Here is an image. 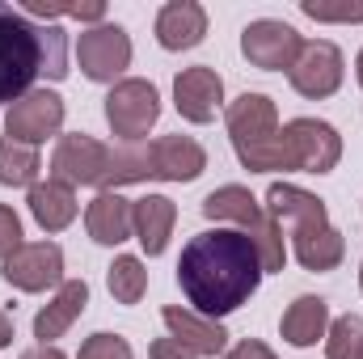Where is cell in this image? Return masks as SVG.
<instances>
[{"instance_id": "cell-17", "label": "cell", "mask_w": 363, "mask_h": 359, "mask_svg": "<svg viewBox=\"0 0 363 359\" xmlns=\"http://www.w3.org/2000/svg\"><path fill=\"white\" fill-rule=\"evenodd\" d=\"M152 30L165 51H190L207 38V9L199 0H169V4H161Z\"/></svg>"}, {"instance_id": "cell-6", "label": "cell", "mask_w": 363, "mask_h": 359, "mask_svg": "<svg viewBox=\"0 0 363 359\" xmlns=\"http://www.w3.org/2000/svg\"><path fill=\"white\" fill-rule=\"evenodd\" d=\"M77 64L93 85H118L131 68V34L118 21H101L81 30L77 38Z\"/></svg>"}, {"instance_id": "cell-22", "label": "cell", "mask_w": 363, "mask_h": 359, "mask_svg": "<svg viewBox=\"0 0 363 359\" xmlns=\"http://www.w3.org/2000/svg\"><path fill=\"white\" fill-rule=\"evenodd\" d=\"M77 211H81V203H77V190L68 182L47 178L30 186V216L38 220L43 233H64L77 220Z\"/></svg>"}, {"instance_id": "cell-3", "label": "cell", "mask_w": 363, "mask_h": 359, "mask_svg": "<svg viewBox=\"0 0 363 359\" xmlns=\"http://www.w3.org/2000/svg\"><path fill=\"white\" fill-rule=\"evenodd\" d=\"M224 127H228L237 161L250 174H279V170L287 174L279 106L267 93H241L237 101H228L224 106Z\"/></svg>"}, {"instance_id": "cell-11", "label": "cell", "mask_w": 363, "mask_h": 359, "mask_svg": "<svg viewBox=\"0 0 363 359\" xmlns=\"http://www.w3.org/2000/svg\"><path fill=\"white\" fill-rule=\"evenodd\" d=\"M0 275L9 287L17 292H47V287H60L64 283V250L55 241H26L21 250H13Z\"/></svg>"}, {"instance_id": "cell-2", "label": "cell", "mask_w": 363, "mask_h": 359, "mask_svg": "<svg viewBox=\"0 0 363 359\" xmlns=\"http://www.w3.org/2000/svg\"><path fill=\"white\" fill-rule=\"evenodd\" d=\"M68 77V38L55 21H34L21 9L0 4V106L34 89V81Z\"/></svg>"}, {"instance_id": "cell-8", "label": "cell", "mask_w": 363, "mask_h": 359, "mask_svg": "<svg viewBox=\"0 0 363 359\" xmlns=\"http://www.w3.org/2000/svg\"><path fill=\"white\" fill-rule=\"evenodd\" d=\"M342 77H347V60H342V51L330 38H308L300 47L291 72H287L291 89L300 93V97H308V101L334 97V93L342 89Z\"/></svg>"}, {"instance_id": "cell-34", "label": "cell", "mask_w": 363, "mask_h": 359, "mask_svg": "<svg viewBox=\"0 0 363 359\" xmlns=\"http://www.w3.org/2000/svg\"><path fill=\"white\" fill-rule=\"evenodd\" d=\"M17 359H68V355H64L55 343H34V347H26Z\"/></svg>"}, {"instance_id": "cell-35", "label": "cell", "mask_w": 363, "mask_h": 359, "mask_svg": "<svg viewBox=\"0 0 363 359\" xmlns=\"http://www.w3.org/2000/svg\"><path fill=\"white\" fill-rule=\"evenodd\" d=\"M4 347H13V317L0 309V351H4Z\"/></svg>"}, {"instance_id": "cell-1", "label": "cell", "mask_w": 363, "mask_h": 359, "mask_svg": "<svg viewBox=\"0 0 363 359\" xmlns=\"http://www.w3.org/2000/svg\"><path fill=\"white\" fill-rule=\"evenodd\" d=\"M262 263L241 228H207L186 241L178 258V283L194 313L220 321L237 313L262 283Z\"/></svg>"}, {"instance_id": "cell-27", "label": "cell", "mask_w": 363, "mask_h": 359, "mask_svg": "<svg viewBox=\"0 0 363 359\" xmlns=\"http://www.w3.org/2000/svg\"><path fill=\"white\" fill-rule=\"evenodd\" d=\"M325 359H363V317L359 313H342V317L330 321Z\"/></svg>"}, {"instance_id": "cell-18", "label": "cell", "mask_w": 363, "mask_h": 359, "mask_svg": "<svg viewBox=\"0 0 363 359\" xmlns=\"http://www.w3.org/2000/svg\"><path fill=\"white\" fill-rule=\"evenodd\" d=\"M203 216L216 220V224H233V228H241V233L250 237V233L267 220V207L254 199L250 186L228 182V186H216V190L203 199Z\"/></svg>"}, {"instance_id": "cell-13", "label": "cell", "mask_w": 363, "mask_h": 359, "mask_svg": "<svg viewBox=\"0 0 363 359\" xmlns=\"http://www.w3.org/2000/svg\"><path fill=\"white\" fill-rule=\"evenodd\" d=\"M174 106L186 123H211L220 110H224V77L211 68V64H194V68H182L174 77Z\"/></svg>"}, {"instance_id": "cell-36", "label": "cell", "mask_w": 363, "mask_h": 359, "mask_svg": "<svg viewBox=\"0 0 363 359\" xmlns=\"http://www.w3.org/2000/svg\"><path fill=\"white\" fill-rule=\"evenodd\" d=\"M355 77H359V85H363V51L355 55Z\"/></svg>"}, {"instance_id": "cell-15", "label": "cell", "mask_w": 363, "mask_h": 359, "mask_svg": "<svg viewBox=\"0 0 363 359\" xmlns=\"http://www.w3.org/2000/svg\"><path fill=\"white\" fill-rule=\"evenodd\" d=\"M148 157H152V178L161 182H194L207 170V148L194 136H161L148 140Z\"/></svg>"}, {"instance_id": "cell-37", "label": "cell", "mask_w": 363, "mask_h": 359, "mask_svg": "<svg viewBox=\"0 0 363 359\" xmlns=\"http://www.w3.org/2000/svg\"><path fill=\"white\" fill-rule=\"evenodd\" d=\"M359 292H363V263H359Z\"/></svg>"}, {"instance_id": "cell-7", "label": "cell", "mask_w": 363, "mask_h": 359, "mask_svg": "<svg viewBox=\"0 0 363 359\" xmlns=\"http://www.w3.org/2000/svg\"><path fill=\"white\" fill-rule=\"evenodd\" d=\"M64 131V97L55 89H30L4 110V136L13 144L38 148Z\"/></svg>"}, {"instance_id": "cell-25", "label": "cell", "mask_w": 363, "mask_h": 359, "mask_svg": "<svg viewBox=\"0 0 363 359\" xmlns=\"http://www.w3.org/2000/svg\"><path fill=\"white\" fill-rule=\"evenodd\" d=\"M106 287L118 304H140L144 292H148V267L135 254H118L106 270Z\"/></svg>"}, {"instance_id": "cell-10", "label": "cell", "mask_w": 363, "mask_h": 359, "mask_svg": "<svg viewBox=\"0 0 363 359\" xmlns=\"http://www.w3.org/2000/svg\"><path fill=\"white\" fill-rule=\"evenodd\" d=\"M106 170H110V148L101 140H93L85 131H72V136H60L55 140V153H51V178L68 182L72 190L77 186H106Z\"/></svg>"}, {"instance_id": "cell-16", "label": "cell", "mask_w": 363, "mask_h": 359, "mask_svg": "<svg viewBox=\"0 0 363 359\" xmlns=\"http://www.w3.org/2000/svg\"><path fill=\"white\" fill-rule=\"evenodd\" d=\"M161 321H165L169 338H178L190 355H211L216 359V355L228 351V330H224L220 321L194 313V309H178V304H169V309L161 313Z\"/></svg>"}, {"instance_id": "cell-9", "label": "cell", "mask_w": 363, "mask_h": 359, "mask_svg": "<svg viewBox=\"0 0 363 359\" xmlns=\"http://www.w3.org/2000/svg\"><path fill=\"white\" fill-rule=\"evenodd\" d=\"M300 47H304L300 30L279 17H258L241 30V55L262 72H291Z\"/></svg>"}, {"instance_id": "cell-4", "label": "cell", "mask_w": 363, "mask_h": 359, "mask_svg": "<svg viewBox=\"0 0 363 359\" xmlns=\"http://www.w3.org/2000/svg\"><path fill=\"white\" fill-rule=\"evenodd\" d=\"M161 118V93L144 77H123L118 85L106 93V123L123 144H140L148 140V131Z\"/></svg>"}, {"instance_id": "cell-33", "label": "cell", "mask_w": 363, "mask_h": 359, "mask_svg": "<svg viewBox=\"0 0 363 359\" xmlns=\"http://www.w3.org/2000/svg\"><path fill=\"white\" fill-rule=\"evenodd\" d=\"M148 355L152 359H199V355H190L178 338H157V343L148 347Z\"/></svg>"}, {"instance_id": "cell-30", "label": "cell", "mask_w": 363, "mask_h": 359, "mask_svg": "<svg viewBox=\"0 0 363 359\" xmlns=\"http://www.w3.org/2000/svg\"><path fill=\"white\" fill-rule=\"evenodd\" d=\"M300 13L313 21H338V26H363V4H321V0H300Z\"/></svg>"}, {"instance_id": "cell-23", "label": "cell", "mask_w": 363, "mask_h": 359, "mask_svg": "<svg viewBox=\"0 0 363 359\" xmlns=\"http://www.w3.org/2000/svg\"><path fill=\"white\" fill-rule=\"evenodd\" d=\"M291 254L296 263L313 275H325V270H338L347 258V237L330 224L321 233H308V237H291Z\"/></svg>"}, {"instance_id": "cell-19", "label": "cell", "mask_w": 363, "mask_h": 359, "mask_svg": "<svg viewBox=\"0 0 363 359\" xmlns=\"http://www.w3.org/2000/svg\"><path fill=\"white\" fill-rule=\"evenodd\" d=\"M85 309H89V283H85V279H64V283L55 287L51 304L38 309V317H34V338H38V343H55L60 334L72 330V321H77Z\"/></svg>"}, {"instance_id": "cell-29", "label": "cell", "mask_w": 363, "mask_h": 359, "mask_svg": "<svg viewBox=\"0 0 363 359\" xmlns=\"http://www.w3.org/2000/svg\"><path fill=\"white\" fill-rule=\"evenodd\" d=\"M77 359H135V351H131V343H127L123 334L97 330V334H89V338L81 343Z\"/></svg>"}, {"instance_id": "cell-26", "label": "cell", "mask_w": 363, "mask_h": 359, "mask_svg": "<svg viewBox=\"0 0 363 359\" xmlns=\"http://www.w3.org/2000/svg\"><path fill=\"white\" fill-rule=\"evenodd\" d=\"M43 170V157L38 148H26V144H13L9 136H0V186H34Z\"/></svg>"}, {"instance_id": "cell-24", "label": "cell", "mask_w": 363, "mask_h": 359, "mask_svg": "<svg viewBox=\"0 0 363 359\" xmlns=\"http://www.w3.org/2000/svg\"><path fill=\"white\" fill-rule=\"evenodd\" d=\"M148 178H152L148 140L110 148V170H106V186H101V190H118V186H131V182H148Z\"/></svg>"}, {"instance_id": "cell-12", "label": "cell", "mask_w": 363, "mask_h": 359, "mask_svg": "<svg viewBox=\"0 0 363 359\" xmlns=\"http://www.w3.org/2000/svg\"><path fill=\"white\" fill-rule=\"evenodd\" d=\"M267 211H271L279 224H287V237H308V233L330 228L325 199H317V194H308L304 186H291V182H271Z\"/></svg>"}, {"instance_id": "cell-14", "label": "cell", "mask_w": 363, "mask_h": 359, "mask_svg": "<svg viewBox=\"0 0 363 359\" xmlns=\"http://www.w3.org/2000/svg\"><path fill=\"white\" fill-rule=\"evenodd\" d=\"M174 224H178V203H174L169 194L131 199V233H135V241L144 245L148 258H161V254L169 250Z\"/></svg>"}, {"instance_id": "cell-20", "label": "cell", "mask_w": 363, "mask_h": 359, "mask_svg": "<svg viewBox=\"0 0 363 359\" xmlns=\"http://www.w3.org/2000/svg\"><path fill=\"white\" fill-rule=\"evenodd\" d=\"M279 334L291 347H317V343H325V334H330V304L321 296H296L283 309V317H279Z\"/></svg>"}, {"instance_id": "cell-32", "label": "cell", "mask_w": 363, "mask_h": 359, "mask_svg": "<svg viewBox=\"0 0 363 359\" xmlns=\"http://www.w3.org/2000/svg\"><path fill=\"white\" fill-rule=\"evenodd\" d=\"M224 359H279V355H274L262 338H241L237 347H228V351H224Z\"/></svg>"}, {"instance_id": "cell-21", "label": "cell", "mask_w": 363, "mask_h": 359, "mask_svg": "<svg viewBox=\"0 0 363 359\" xmlns=\"http://www.w3.org/2000/svg\"><path fill=\"white\" fill-rule=\"evenodd\" d=\"M85 228L97 245H123L131 233V199H123L118 190H97L93 203L85 207Z\"/></svg>"}, {"instance_id": "cell-5", "label": "cell", "mask_w": 363, "mask_h": 359, "mask_svg": "<svg viewBox=\"0 0 363 359\" xmlns=\"http://www.w3.org/2000/svg\"><path fill=\"white\" fill-rule=\"evenodd\" d=\"M283 153L296 174H334L342 161V136L325 118H291L283 123Z\"/></svg>"}, {"instance_id": "cell-31", "label": "cell", "mask_w": 363, "mask_h": 359, "mask_svg": "<svg viewBox=\"0 0 363 359\" xmlns=\"http://www.w3.org/2000/svg\"><path fill=\"white\" fill-rule=\"evenodd\" d=\"M26 241H21V216L9 207V203H0V263L13 254V250H21Z\"/></svg>"}, {"instance_id": "cell-28", "label": "cell", "mask_w": 363, "mask_h": 359, "mask_svg": "<svg viewBox=\"0 0 363 359\" xmlns=\"http://www.w3.org/2000/svg\"><path fill=\"white\" fill-rule=\"evenodd\" d=\"M250 241H254V250H258V263L262 270H283L287 267V245H283V224L274 220L271 211H267V220L250 233Z\"/></svg>"}]
</instances>
